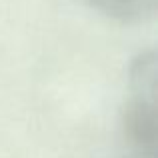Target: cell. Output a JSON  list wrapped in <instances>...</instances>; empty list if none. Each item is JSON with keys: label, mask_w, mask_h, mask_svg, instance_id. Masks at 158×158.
I'll return each mask as SVG.
<instances>
[{"label": "cell", "mask_w": 158, "mask_h": 158, "mask_svg": "<svg viewBox=\"0 0 158 158\" xmlns=\"http://www.w3.org/2000/svg\"><path fill=\"white\" fill-rule=\"evenodd\" d=\"M92 10L120 24H140L152 18L158 0H84Z\"/></svg>", "instance_id": "1"}]
</instances>
